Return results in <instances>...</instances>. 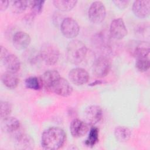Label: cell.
Segmentation results:
<instances>
[{"label": "cell", "instance_id": "cell-1", "mask_svg": "<svg viewBox=\"0 0 150 150\" xmlns=\"http://www.w3.org/2000/svg\"><path fill=\"white\" fill-rule=\"evenodd\" d=\"M66 139V134L63 129L56 127H50L42 134L41 145L45 149H58L64 145Z\"/></svg>", "mask_w": 150, "mask_h": 150}, {"label": "cell", "instance_id": "cell-2", "mask_svg": "<svg viewBox=\"0 0 150 150\" xmlns=\"http://www.w3.org/2000/svg\"><path fill=\"white\" fill-rule=\"evenodd\" d=\"M87 51V47L82 41L77 39L72 40L67 46V59L70 63L79 64L85 58Z\"/></svg>", "mask_w": 150, "mask_h": 150}, {"label": "cell", "instance_id": "cell-3", "mask_svg": "<svg viewBox=\"0 0 150 150\" xmlns=\"http://www.w3.org/2000/svg\"><path fill=\"white\" fill-rule=\"evenodd\" d=\"M40 56L42 60L48 65L56 64L60 57L58 47L51 43H43L40 49Z\"/></svg>", "mask_w": 150, "mask_h": 150}, {"label": "cell", "instance_id": "cell-4", "mask_svg": "<svg viewBox=\"0 0 150 150\" xmlns=\"http://www.w3.org/2000/svg\"><path fill=\"white\" fill-rule=\"evenodd\" d=\"M106 9L101 1H94L90 6L88 11L89 20L93 23L99 24L105 19Z\"/></svg>", "mask_w": 150, "mask_h": 150}, {"label": "cell", "instance_id": "cell-5", "mask_svg": "<svg viewBox=\"0 0 150 150\" xmlns=\"http://www.w3.org/2000/svg\"><path fill=\"white\" fill-rule=\"evenodd\" d=\"M60 30L65 38L72 39L78 35L80 27L79 23L75 19L68 17L62 21L60 24Z\"/></svg>", "mask_w": 150, "mask_h": 150}, {"label": "cell", "instance_id": "cell-6", "mask_svg": "<svg viewBox=\"0 0 150 150\" xmlns=\"http://www.w3.org/2000/svg\"><path fill=\"white\" fill-rule=\"evenodd\" d=\"M49 90L57 95L67 97L72 93L73 87L67 80L60 77L50 86Z\"/></svg>", "mask_w": 150, "mask_h": 150}, {"label": "cell", "instance_id": "cell-7", "mask_svg": "<svg viewBox=\"0 0 150 150\" xmlns=\"http://www.w3.org/2000/svg\"><path fill=\"white\" fill-rule=\"evenodd\" d=\"M111 62L105 56H100L94 61L93 65V71L97 77L106 76L111 69Z\"/></svg>", "mask_w": 150, "mask_h": 150}, {"label": "cell", "instance_id": "cell-8", "mask_svg": "<svg viewBox=\"0 0 150 150\" xmlns=\"http://www.w3.org/2000/svg\"><path fill=\"white\" fill-rule=\"evenodd\" d=\"M128 47L129 52L137 59L147 57L150 51V45L148 42L135 41L131 42Z\"/></svg>", "mask_w": 150, "mask_h": 150}, {"label": "cell", "instance_id": "cell-9", "mask_svg": "<svg viewBox=\"0 0 150 150\" xmlns=\"http://www.w3.org/2000/svg\"><path fill=\"white\" fill-rule=\"evenodd\" d=\"M110 34L111 38L117 40L122 39L127 35V29L122 18H116L111 22Z\"/></svg>", "mask_w": 150, "mask_h": 150}, {"label": "cell", "instance_id": "cell-10", "mask_svg": "<svg viewBox=\"0 0 150 150\" xmlns=\"http://www.w3.org/2000/svg\"><path fill=\"white\" fill-rule=\"evenodd\" d=\"M86 122L90 125H94L102 118L103 110L96 105H92L86 108L84 113Z\"/></svg>", "mask_w": 150, "mask_h": 150}, {"label": "cell", "instance_id": "cell-11", "mask_svg": "<svg viewBox=\"0 0 150 150\" xmlns=\"http://www.w3.org/2000/svg\"><path fill=\"white\" fill-rule=\"evenodd\" d=\"M69 79L74 84L81 86L88 82L89 74L85 69L81 67H76L70 71Z\"/></svg>", "mask_w": 150, "mask_h": 150}, {"label": "cell", "instance_id": "cell-12", "mask_svg": "<svg viewBox=\"0 0 150 150\" xmlns=\"http://www.w3.org/2000/svg\"><path fill=\"white\" fill-rule=\"evenodd\" d=\"M132 12L135 16L142 19L148 17L150 12V1H135L132 4Z\"/></svg>", "mask_w": 150, "mask_h": 150}, {"label": "cell", "instance_id": "cell-13", "mask_svg": "<svg viewBox=\"0 0 150 150\" xmlns=\"http://www.w3.org/2000/svg\"><path fill=\"white\" fill-rule=\"evenodd\" d=\"M89 125L79 119L73 120L70 125V130L71 135L74 138L83 137L88 131Z\"/></svg>", "mask_w": 150, "mask_h": 150}, {"label": "cell", "instance_id": "cell-14", "mask_svg": "<svg viewBox=\"0 0 150 150\" xmlns=\"http://www.w3.org/2000/svg\"><path fill=\"white\" fill-rule=\"evenodd\" d=\"M30 41L31 38L29 35L23 31L17 32L12 39L13 45L17 50L26 49L30 43Z\"/></svg>", "mask_w": 150, "mask_h": 150}, {"label": "cell", "instance_id": "cell-15", "mask_svg": "<svg viewBox=\"0 0 150 150\" xmlns=\"http://www.w3.org/2000/svg\"><path fill=\"white\" fill-rule=\"evenodd\" d=\"M1 60L7 71L15 73L21 69L20 60L13 54L9 53Z\"/></svg>", "mask_w": 150, "mask_h": 150}, {"label": "cell", "instance_id": "cell-16", "mask_svg": "<svg viewBox=\"0 0 150 150\" xmlns=\"http://www.w3.org/2000/svg\"><path fill=\"white\" fill-rule=\"evenodd\" d=\"M15 146L19 149H32L34 147V141L29 135L19 133L15 138Z\"/></svg>", "mask_w": 150, "mask_h": 150}, {"label": "cell", "instance_id": "cell-17", "mask_svg": "<svg viewBox=\"0 0 150 150\" xmlns=\"http://www.w3.org/2000/svg\"><path fill=\"white\" fill-rule=\"evenodd\" d=\"M21 126L19 121L13 117H8L2 119L1 127L4 131L8 133H13L19 129Z\"/></svg>", "mask_w": 150, "mask_h": 150}, {"label": "cell", "instance_id": "cell-18", "mask_svg": "<svg viewBox=\"0 0 150 150\" xmlns=\"http://www.w3.org/2000/svg\"><path fill=\"white\" fill-rule=\"evenodd\" d=\"M1 81L7 88L9 89L15 88L19 83V79L15 73L6 71L1 75Z\"/></svg>", "mask_w": 150, "mask_h": 150}, {"label": "cell", "instance_id": "cell-19", "mask_svg": "<svg viewBox=\"0 0 150 150\" xmlns=\"http://www.w3.org/2000/svg\"><path fill=\"white\" fill-rule=\"evenodd\" d=\"M60 77L59 73L54 70H49L45 71L42 77L43 85L49 90L54 82Z\"/></svg>", "mask_w": 150, "mask_h": 150}, {"label": "cell", "instance_id": "cell-20", "mask_svg": "<svg viewBox=\"0 0 150 150\" xmlns=\"http://www.w3.org/2000/svg\"><path fill=\"white\" fill-rule=\"evenodd\" d=\"M131 135L130 129L124 126H118L114 129V136L115 139L120 142L128 141Z\"/></svg>", "mask_w": 150, "mask_h": 150}, {"label": "cell", "instance_id": "cell-21", "mask_svg": "<svg viewBox=\"0 0 150 150\" xmlns=\"http://www.w3.org/2000/svg\"><path fill=\"white\" fill-rule=\"evenodd\" d=\"M77 3V1L76 0H54L53 1L55 8L63 12L71 11L76 5Z\"/></svg>", "mask_w": 150, "mask_h": 150}, {"label": "cell", "instance_id": "cell-22", "mask_svg": "<svg viewBox=\"0 0 150 150\" xmlns=\"http://www.w3.org/2000/svg\"><path fill=\"white\" fill-rule=\"evenodd\" d=\"M25 84L26 88L34 90H40L43 86L42 79L34 76L27 78L25 81Z\"/></svg>", "mask_w": 150, "mask_h": 150}, {"label": "cell", "instance_id": "cell-23", "mask_svg": "<svg viewBox=\"0 0 150 150\" xmlns=\"http://www.w3.org/2000/svg\"><path fill=\"white\" fill-rule=\"evenodd\" d=\"M98 129L97 128L93 127L91 128L88 136L85 141V144L88 146H94L98 141Z\"/></svg>", "mask_w": 150, "mask_h": 150}, {"label": "cell", "instance_id": "cell-24", "mask_svg": "<svg viewBox=\"0 0 150 150\" xmlns=\"http://www.w3.org/2000/svg\"><path fill=\"white\" fill-rule=\"evenodd\" d=\"M29 1H13L11 4V10L15 13H21L25 11Z\"/></svg>", "mask_w": 150, "mask_h": 150}, {"label": "cell", "instance_id": "cell-25", "mask_svg": "<svg viewBox=\"0 0 150 150\" xmlns=\"http://www.w3.org/2000/svg\"><path fill=\"white\" fill-rule=\"evenodd\" d=\"M43 1H29L30 8L31 10V13L33 16L39 15L43 11V5L45 4Z\"/></svg>", "mask_w": 150, "mask_h": 150}, {"label": "cell", "instance_id": "cell-26", "mask_svg": "<svg viewBox=\"0 0 150 150\" xmlns=\"http://www.w3.org/2000/svg\"><path fill=\"white\" fill-rule=\"evenodd\" d=\"M12 112L11 104L6 101H2L0 103V116L2 119L9 117Z\"/></svg>", "mask_w": 150, "mask_h": 150}, {"label": "cell", "instance_id": "cell-27", "mask_svg": "<svg viewBox=\"0 0 150 150\" xmlns=\"http://www.w3.org/2000/svg\"><path fill=\"white\" fill-rule=\"evenodd\" d=\"M149 66H150L149 59L147 57L138 59L135 63L136 69L141 72H145L147 71L149 69Z\"/></svg>", "mask_w": 150, "mask_h": 150}, {"label": "cell", "instance_id": "cell-28", "mask_svg": "<svg viewBox=\"0 0 150 150\" xmlns=\"http://www.w3.org/2000/svg\"><path fill=\"white\" fill-rule=\"evenodd\" d=\"M112 2L118 8L121 9H123L127 7L129 1L127 0H115V1H113Z\"/></svg>", "mask_w": 150, "mask_h": 150}, {"label": "cell", "instance_id": "cell-29", "mask_svg": "<svg viewBox=\"0 0 150 150\" xmlns=\"http://www.w3.org/2000/svg\"><path fill=\"white\" fill-rule=\"evenodd\" d=\"M8 1H0V11H5L9 5Z\"/></svg>", "mask_w": 150, "mask_h": 150}, {"label": "cell", "instance_id": "cell-30", "mask_svg": "<svg viewBox=\"0 0 150 150\" xmlns=\"http://www.w3.org/2000/svg\"><path fill=\"white\" fill-rule=\"evenodd\" d=\"M9 51L4 46H1V52H0V57L1 60H2L3 58H4L7 54H8Z\"/></svg>", "mask_w": 150, "mask_h": 150}, {"label": "cell", "instance_id": "cell-31", "mask_svg": "<svg viewBox=\"0 0 150 150\" xmlns=\"http://www.w3.org/2000/svg\"><path fill=\"white\" fill-rule=\"evenodd\" d=\"M105 82L104 81H102V80H97L91 83H90L89 84V86H96V85H99V84H101L103 83H104Z\"/></svg>", "mask_w": 150, "mask_h": 150}]
</instances>
